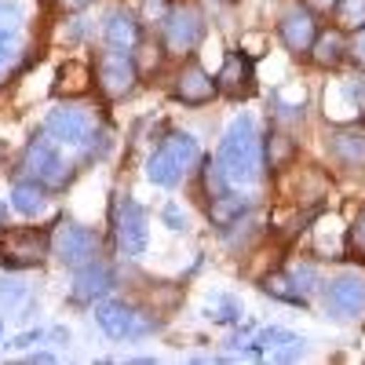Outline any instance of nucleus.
Returning <instances> with one entry per match:
<instances>
[{"label": "nucleus", "mask_w": 365, "mask_h": 365, "mask_svg": "<svg viewBox=\"0 0 365 365\" xmlns=\"http://www.w3.org/2000/svg\"><path fill=\"white\" fill-rule=\"evenodd\" d=\"M216 161H220L230 187H256L259 182V175H263V139H259L256 120L249 113H237L227 125Z\"/></svg>", "instance_id": "obj_1"}, {"label": "nucleus", "mask_w": 365, "mask_h": 365, "mask_svg": "<svg viewBox=\"0 0 365 365\" xmlns=\"http://www.w3.org/2000/svg\"><path fill=\"white\" fill-rule=\"evenodd\" d=\"M81 150H73V146H63L58 139H51L44 128L29 139V146L22 150V172L29 175V179H37V182H44L48 190H63V187H70L73 182V175H77V165L84 161V158H77Z\"/></svg>", "instance_id": "obj_2"}, {"label": "nucleus", "mask_w": 365, "mask_h": 365, "mask_svg": "<svg viewBox=\"0 0 365 365\" xmlns=\"http://www.w3.org/2000/svg\"><path fill=\"white\" fill-rule=\"evenodd\" d=\"M201 161V146L190 132H168L161 139V146L150 154L146 161V179L154 182V187H179L182 179H187L194 172V165Z\"/></svg>", "instance_id": "obj_3"}, {"label": "nucleus", "mask_w": 365, "mask_h": 365, "mask_svg": "<svg viewBox=\"0 0 365 365\" xmlns=\"http://www.w3.org/2000/svg\"><path fill=\"white\" fill-rule=\"evenodd\" d=\"M44 132L51 139H58L63 146H73L81 150V158L91 161V158H99L103 154V143L96 146V139H103L106 132H99V120L91 110H81V106H58L48 113L44 120Z\"/></svg>", "instance_id": "obj_4"}, {"label": "nucleus", "mask_w": 365, "mask_h": 365, "mask_svg": "<svg viewBox=\"0 0 365 365\" xmlns=\"http://www.w3.org/2000/svg\"><path fill=\"white\" fill-rule=\"evenodd\" d=\"M51 256V234L44 227H0V267L29 270Z\"/></svg>", "instance_id": "obj_5"}, {"label": "nucleus", "mask_w": 365, "mask_h": 365, "mask_svg": "<svg viewBox=\"0 0 365 365\" xmlns=\"http://www.w3.org/2000/svg\"><path fill=\"white\" fill-rule=\"evenodd\" d=\"M99 249H103L99 234L91 230V227L70 223V220H63V223L55 227V234H51V256L63 263V267H70V270L96 263L99 259Z\"/></svg>", "instance_id": "obj_6"}, {"label": "nucleus", "mask_w": 365, "mask_h": 365, "mask_svg": "<svg viewBox=\"0 0 365 365\" xmlns=\"http://www.w3.org/2000/svg\"><path fill=\"white\" fill-rule=\"evenodd\" d=\"M205 37V15L197 4H175L168 19L161 22V41L168 55H194V48Z\"/></svg>", "instance_id": "obj_7"}, {"label": "nucleus", "mask_w": 365, "mask_h": 365, "mask_svg": "<svg viewBox=\"0 0 365 365\" xmlns=\"http://www.w3.org/2000/svg\"><path fill=\"white\" fill-rule=\"evenodd\" d=\"M322 307L329 318L351 322L365 314V274H340L322 282Z\"/></svg>", "instance_id": "obj_8"}, {"label": "nucleus", "mask_w": 365, "mask_h": 365, "mask_svg": "<svg viewBox=\"0 0 365 365\" xmlns=\"http://www.w3.org/2000/svg\"><path fill=\"white\" fill-rule=\"evenodd\" d=\"M96 322L113 340H139L158 325V322H150V314H143L139 307H132V303H125V299L96 303Z\"/></svg>", "instance_id": "obj_9"}, {"label": "nucleus", "mask_w": 365, "mask_h": 365, "mask_svg": "<svg viewBox=\"0 0 365 365\" xmlns=\"http://www.w3.org/2000/svg\"><path fill=\"white\" fill-rule=\"evenodd\" d=\"M135 81H139V66L135 58L125 55V51H103L96 58V84L106 99H125L135 91Z\"/></svg>", "instance_id": "obj_10"}, {"label": "nucleus", "mask_w": 365, "mask_h": 365, "mask_svg": "<svg viewBox=\"0 0 365 365\" xmlns=\"http://www.w3.org/2000/svg\"><path fill=\"white\" fill-rule=\"evenodd\" d=\"M113 230H117V245L128 256H143L150 245V216L146 208L132 197H117L113 205Z\"/></svg>", "instance_id": "obj_11"}, {"label": "nucleus", "mask_w": 365, "mask_h": 365, "mask_svg": "<svg viewBox=\"0 0 365 365\" xmlns=\"http://www.w3.org/2000/svg\"><path fill=\"white\" fill-rule=\"evenodd\" d=\"M216 91L227 99H249L256 91V66L245 51H227L223 66L216 73Z\"/></svg>", "instance_id": "obj_12"}, {"label": "nucleus", "mask_w": 365, "mask_h": 365, "mask_svg": "<svg viewBox=\"0 0 365 365\" xmlns=\"http://www.w3.org/2000/svg\"><path fill=\"white\" fill-rule=\"evenodd\" d=\"M278 37H282V44H285L292 55H311L314 37H318V19H314V11L303 8V4L289 8V11L282 15V22H278Z\"/></svg>", "instance_id": "obj_13"}, {"label": "nucleus", "mask_w": 365, "mask_h": 365, "mask_svg": "<svg viewBox=\"0 0 365 365\" xmlns=\"http://www.w3.org/2000/svg\"><path fill=\"white\" fill-rule=\"evenodd\" d=\"M103 41H106L110 51L135 55V48L143 44V22H139V15L128 11V8H113L103 19Z\"/></svg>", "instance_id": "obj_14"}, {"label": "nucleus", "mask_w": 365, "mask_h": 365, "mask_svg": "<svg viewBox=\"0 0 365 365\" xmlns=\"http://www.w3.org/2000/svg\"><path fill=\"white\" fill-rule=\"evenodd\" d=\"M329 158L347 172H365V125H340L325 143Z\"/></svg>", "instance_id": "obj_15"}, {"label": "nucleus", "mask_w": 365, "mask_h": 365, "mask_svg": "<svg viewBox=\"0 0 365 365\" xmlns=\"http://www.w3.org/2000/svg\"><path fill=\"white\" fill-rule=\"evenodd\" d=\"M172 96L182 106H205V103H212V96H220V91H216V77H208L197 63H187L175 73Z\"/></svg>", "instance_id": "obj_16"}, {"label": "nucleus", "mask_w": 365, "mask_h": 365, "mask_svg": "<svg viewBox=\"0 0 365 365\" xmlns=\"http://www.w3.org/2000/svg\"><path fill=\"white\" fill-rule=\"evenodd\" d=\"M22 4L19 0H0V73L19 58V37H22Z\"/></svg>", "instance_id": "obj_17"}, {"label": "nucleus", "mask_w": 365, "mask_h": 365, "mask_svg": "<svg viewBox=\"0 0 365 365\" xmlns=\"http://www.w3.org/2000/svg\"><path fill=\"white\" fill-rule=\"evenodd\" d=\"M252 344L263 354H270V361H299L303 354H307V340L289 332V329H263Z\"/></svg>", "instance_id": "obj_18"}, {"label": "nucleus", "mask_w": 365, "mask_h": 365, "mask_svg": "<svg viewBox=\"0 0 365 365\" xmlns=\"http://www.w3.org/2000/svg\"><path fill=\"white\" fill-rule=\"evenodd\" d=\"M110 292H113V274L99 259L88 263V267H77V278H73V289H70V296L77 303H96Z\"/></svg>", "instance_id": "obj_19"}, {"label": "nucleus", "mask_w": 365, "mask_h": 365, "mask_svg": "<svg viewBox=\"0 0 365 365\" xmlns=\"http://www.w3.org/2000/svg\"><path fill=\"white\" fill-rule=\"evenodd\" d=\"M252 212V197L249 194H237L234 187L220 197H208V220L212 227H220V230H230L234 223H241Z\"/></svg>", "instance_id": "obj_20"}, {"label": "nucleus", "mask_w": 365, "mask_h": 365, "mask_svg": "<svg viewBox=\"0 0 365 365\" xmlns=\"http://www.w3.org/2000/svg\"><path fill=\"white\" fill-rule=\"evenodd\" d=\"M91 81H96V73H91V66L88 63H77V58H66L63 66H58V73H55V96L58 99H77V96H84V91L91 88Z\"/></svg>", "instance_id": "obj_21"}, {"label": "nucleus", "mask_w": 365, "mask_h": 365, "mask_svg": "<svg viewBox=\"0 0 365 365\" xmlns=\"http://www.w3.org/2000/svg\"><path fill=\"white\" fill-rule=\"evenodd\" d=\"M11 208L19 212V216L37 220L41 212L48 208V187L37 182V179H19L11 187Z\"/></svg>", "instance_id": "obj_22"}, {"label": "nucleus", "mask_w": 365, "mask_h": 365, "mask_svg": "<svg viewBox=\"0 0 365 365\" xmlns=\"http://www.w3.org/2000/svg\"><path fill=\"white\" fill-rule=\"evenodd\" d=\"M344 55H347L344 29H329V34H322V29H318L314 48H311V58H314V63L325 66V70H332V66H340V63H344Z\"/></svg>", "instance_id": "obj_23"}, {"label": "nucleus", "mask_w": 365, "mask_h": 365, "mask_svg": "<svg viewBox=\"0 0 365 365\" xmlns=\"http://www.w3.org/2000/svg\"><path fill=\"white\" fill-rule=\"evenodd\" d=\"M263 292H267V296H274V299H285V303H307V296H303V292L296 289L292 274H285V270L267 274V278H263Z\"/></svg>", "instance_id": "obj_24"}, {"label": "nucleus", "mask_w": 365, "mask_h": 365, "mask_svg": "<svg viewBox=\"0 0 365 365\" xmlns=\"http://www.w3.org/2000/svg\"><path fill=\"white\" fill-rule=\"evenodd\" d=\"M241 299H234V296H212L208 303H205V318L208 322H220V325H234V322H241Z\"/></svg>", "instance_id": "obj_25"}, {"label": "nucleus", "mask_w": 365, "mask_h": 365, "mask_svg": "<svg viewBox=\"0 0 365 365\" xmlns=\"http://www.w3.org/2000/svg\"><path fill=\"white\" fill-rule=\"evenodd\" d=\"M332 15H336V29L358 34V29H365V0H336Z\"/></svg>", "instance_id": "obj_26"}, {"label": "nucleus", "mask_w": 365, "mask_h": 365, "mask_svg": "<svg viewBox=\"0 0 365 365\" xmlns=\"http://www.w3.org/2000/svg\"><path fill=\"white\" fill-rule=\"evenodd\" d=\"M336 96L347 103V110H365V73H354L336 84Z\"/></svg>", "instance_id": "obj_27"}, {"label": "nucleus", "mask_w": 365, "mask_h": 365, "mask_svg": "<svg viewBox=\"0 0 365 365\" xmlns=\"http://www.w3.org/2000/svg\"><path fill=\"white\" fill-rule=\"evenodd\" d=\"M230 190V182H227V175H223V168H220V161H205V194L208 197H220V194H227Z\"/></svg>", "instance_id": "obj_28"}, {"label": "nucleus", "mask_w": 365, "mask_h": 365, "mask_svg": "<svg viewBox=\"0 0 365 365\" xmlns=\"http://www.w3.org/2000/svg\"><path fill=\"white\" fill-rule=\"evenodd\" d=\"M29 296V285L22 282V278H0V303H4V307H19V299H26Z\"/></svg>", "instance_id": "obj_29"}, {"label": "nucleus", "mask_w": 365, "mask_h": 365, "mask_svg": "<svg viewBox=\"0 0 365 365\" xmlns=\"http://www.w3.org/2000/svg\"><path fill=\"white\" fill-rule=\"evenodd\" d=\"M289 139L285 135H267V143H263V165H270V168H278L285 158H289Z\"/></svg>", "instance_id": "obj_30"}, {"label": "nucleus", "mask_w": 365, "mask_h": 365, "mask_svg": "<svg viewBox=\"0 0 365 365\" xmlns=\"http://www.w3.org/2000/svg\"><path fill=\"white\" fill-rule=\"evenodd\" d=\"M292 274V282H296V289L303 292V296H311L322 282H318V270L314 267H296V270H289Z\"/></svg>", "instance_id": "obj_31"}, {"label": "nucleus", "mask_w": 365, "mask_h": 365, "mask_svg": "<svg viewBox=\"0 0 365 365\" xmlns=\"http://www.w3.org/2000/svg\"><path fill=\"white\" fill-rule=\"evenodd\" d=\"M168 4H165V0H143V19L139 22H165L168 19Z\"/></svg>", "instance_id": "obj_32"}, {"label": "nucleus", "mask_w": 365, "mask_h": 365, "mask_svg": "<svg viewBox=\"0 0 365 365\" xmlns=\"http://www.w3.org/2000/svg\"><path fill=\"white\" fill-rule=\"evenodd\" d=\"M347 55H351L354 63L365 70V29H358V34L351 37V44H347Z\"/></svg>", "instance_id": "obj_33"}, {"label": "nucleus", "mask_w": 365, "mask_h": 365, "mask_svg": "<svg viewBox=\"0 0 365 365\" xmlns=\"http://www.w3.org/2000/svg\"><path fill=\"white\" fill-rule=\"evenodd\" d=\"M165 223H168V230H187V216L179 212V205H165Z\"/></svg>", "instance_id": "obj_34"}, {"label": "nucleus", "mask_w": 365, "mask_h": 365, "mask_svg": "<svg viewBox=\"0 0 365 365\" xmlns=\"http://www.w3.org/2000/svg\"><path fill=\"white\" fill-rule=\"evenodd\" d=\"M44 340V332L41 329H29V332H22V336H15L8 347H15V351H26V347H34V344H41Z\"/></svg>", "instance_id": "obj_35"}, {"label": "nucleus", "mask_w": 365, "mask_h": 365, "mask_svg": "<svg viewBox=\"0 0 365 365\" xmlns=\"http://www.w3.org/2000/svg\"><path fill=\"white\" fill-rule=\"evenodd\" d=\"M55 4L63 8V11H84L88 4H96V0H55Z\"/></svg>", "instance_id": "obj_36"}, {"label": "nucleus", "mask_w": 365, "mask_h": 365, "mask_svg": "<svg viewBox=\"0 0 365 365\" xmlns=\"http://www.w3.org/2000/svg\"><path fill=\"white\" fill-rule=\"evenodd\" d=\"M351 234H354V245L365 252V212L358 216V223H354V230H351Z\"/></svg>", "instance_id": "obj_37"}, {"label": "nucleus", "mask_w": 365, "mask_h": 365, "mask_svg": "<svg viewBox=\"0 0 365 365\" xmlns=\"http://www.w3.org/2000/svg\"><path fill=\"white\" fill-rule=\"evenodd\" d=\"M303 8H311L318 15V11H332V8H336V0H303Z\"/></svg>", "instance_id": "obj_38"}, {"label": "nucleus", "mask_w": 365, "mask_h": 365, "mask_svg": "<svg viewBox=\"0 0 365 365\" xmlns=\"http://www.w3.org/2000/svg\"><path fill=\"white\" fill-rule=\"evenodd\" d=\"M26 361L29 365H48V361H55V354L51 351H34V354H26Z\"/></svg>", "instance_id": "obj_39"}, {"label": "nucleus", "mask_w": 365, "mask_h": 365, "mask_svg": "<svg viewBox=\"0 0 365 365\" xmlns=\"http://www.w3.org/2000/svg\"><path fill=\"white\" fill-rule=\"evenodd\" d=\"M0 340H4V322H0Z\"/></svg>", "instance_id": "obj_40"}, {"label": "nucleus", "mask_w": 365, "mask_h": 365, "mask_svg": "<svg viewBox=\"0 0 365 365\" xmlns=\"http://www.w3.org/2000/svg\"><path fill=\"white\" fill-rule=\"evenodd\" d=\"M361 125H365V113H361Z\"/></svg>", "instance_id": "obj_41"}]
</instances>
